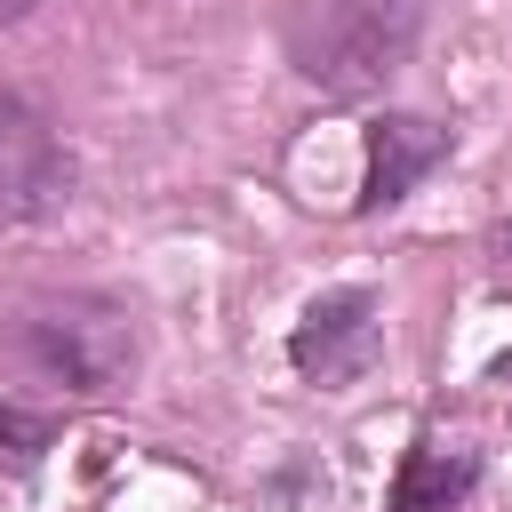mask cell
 Masks as SVG:
<instances>
[{
    "label": "cell",
    "mask_w": 512,
    "mask_h": 512,
    "mask_svg": "<svg viewBox=\"0 0 512 512\" xmlns=\"http://www.w3.org/2000/svg\"><path fill=\"white\" fill-rule=\"evenodd\" d=\"M72 208V152L56 120L0 80V224H48Z\"/></svg>",
    "instance_id": "3957f363"
},
{
    "label": "cell",
    "mask_w": 512,
    "mask_h": 512,
    "mask_svg": "<svg viewBox=\"0 0 512 512\" xmlns=\"http://www.w3.org/2000/svg\"><path fill=\"white\" fill-rule=\"evenodd\" d=\"M472 480H480V456L424 432V440L400 456V472H392V512H448Z\"/></svg>",
    "instance_id": "8992f818"
},
{
    "label": "cell",
    "mask_w": 512,
    "mask_h": 512,
    "mask_svg": "<svg viewBox=\"0 0 512 512\" xmlns=\"http://www.w3.org/2000/svg\"><path fill=\"white\" fill-rule=\"evenodd\" d=\"M32 8H40V0H0V24H24Z\"/></svg>",
    "instance_id": "ba28073f"
},
{
    "label": "cell",
    "mask_w": 512,
    "mask_h": 512,
    "mask_svg": "<svg viewBox=\"0 0 512 512\" xmlns=\"http://www.w3.org/2000/svg\"><path fill=\"white\" fill-rule=\"evenodd\" d=\"M48 448H56V416H24V408L0 400V464L8 472H32Z\"/></svg>",
    "instance_id": "52a82bcc"
},
{
    "label": "cell",
    "mask_w": 512,
    "mask_h": 512,
    "mask_svg": "<svg viewBox=\"0 0 512 512\" xmlns=\"http://www.w3.org/2000/svg\"><path fill=\"white\" fill-rule=\"evenodd\" d=\"M288 360H296L312 384H352V376L376 360V304H368L360 288H336V296H320V304L296 320V336H288Z\"/></svg>",
    "instance_id": "277c9868"
},
{
    "label": "cell",
    "mask_w": 512,
    "mask_h": 512,
    "mask_svg": "<svg viewBox=\"0 0 512 512\" xmlns=\"http://www.w3.org/2000/svg\"><path fill=\"white\" fill-rule=\"evenodd\" d=\"M440 152H448V128H440V120H424V112H376V120H368L360 216H376V208L408 200V184H416V176H432V168H440Z\"/></svg>",
    "instance_id": "5b68a950"
},
{
    "label": "cell",
    "mask_w": 512,
    "mask_h": 512,
    "mask_svg": "<svg viewBox=\"0 0 512 512\" xmlns=\"http://www.w3.org/2000/svg\"><path fill=\"white\" fill-rule=\"evenodd\" d=\"M0 376L48 384L72 400H104L136 376V320L112 296H48L0 328Z\"/></svg>",
    "instance_id": "6da1fadb"
},
{
    "label": "cell",
    "mask_w": 512,
    "mask_h": 512,
    "mask_svg": "<svg viewBox=\"0 0 512 512\" xmlns=\"http://www.w3.org/2000/svg\"><path fill=\"white\" fill-rule=\"evenodd\" d=\"M408 32H416V0H304L288 48L328 96H368L400 72Z\"/></svg>",
    "instance_id": "7a4b0ae2"
}]
</instances>
